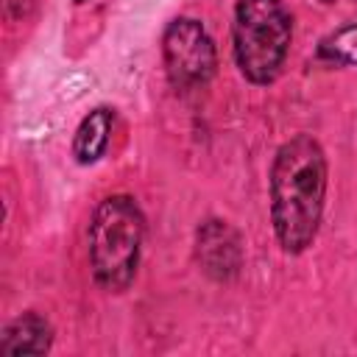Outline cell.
I'll use <instances>...</instances> for the list:
<instances>
[{
    "label": "cell",
    "instance_id": "1",
    "mask_svg": "<svg viewBox=\"0 0 357 357\" xmlns=\"http://www.w3.org/2000/svg\"><path fill=\"white\" fill-rule=\"evenodd\" d=\"M329 187V162L324 145L298 131L287 137L268 173V215L276 243L284 254L298 257L318 240Z\"/></svg>",
    "mask_w": 357,
    "mask_h": 357
},
{
    "label": "cell",
    "instance_id": "2",
    "mask_svg": "<svg viewBox=\"0 0 357 357\" xmlns=\"http://www.w3.org/2000/svg\"><path fill=\"white\" fill-rule=\"evenodd\" d=\"M145 243V212L128 192L98 201L86 229V257L92 282L103 293H126L139 271Z\"/></svg>",
    "mask_w": 357,
    "mask_h": 357
},
{
    "label": "cell",
    "instance_id": "3",
    "mask_svg": "<svg viewBox=\"0 0 357 357\" xmlns=\"http://www.w3.org/2000/svg\"><path fill=\"white\" fill-rule=\"evenodd\" d=\"M293 45V17L282 0H237L231 17V56L251 86H271Z\"/></svg>",
    "mask_w": 357,
    "mask_h": 357
},
{
    "label": "cell",
    "instance_id": "4",
    "mask_svg": "<svg viewBox=\"0 0 357 357\" xmlns=\"http://www.w3.org/2000/svg\"><path fill=\"white\" fill-rule=\"evenodd\" d=\"M162 64L181 95L206 89L218 73V47L198 17H173L162 33Z\"/></svg>",
    "mask_w": 357,
    "mask_h": 357
},
{
    "label": "cell",
    "instance_id": "5",
    "mask_svg": "<svg viewBox=\"0 0 357 357\" xmlns=\"http://www.w3.org/2000/svg\"><path fill=\"white\" fill-rule=\"evenodd\" d=\"M195 262L212 282H231L245 262L240 231L223 218H206L195 229Z\"/></svg>",
    "mask_w": 357,
    "mask_h": 357
},
{
    "label": "cell",
    "instance_id": "6",
    "mask_svg": "<svg viewBox=\"0 0 357 357\" xmlns=\"http://www.w3.org/2000/svg\"><path fill=\"white\" fill-rule=\"evenodd\" d=\"M53 324L36 312L25 310L14 315L0 332V354L3 357H22V354H47L53 349Z\"/></svg>",
    "mask_w": 357,
    "mask_h": 357
},
{
    "label": "cell",
    "instance_id": "7",
    "mask_svg": "<svg viewBox=\"0 0 357 357\" xmlns=\"http://www.w3.org/2000/svg\"><path fill=\"white\" fill-rule=\"evenodd\" d=\"M114 120L117 114L112 106H95L81 117V123L73 131V142H70V153L81 167L98 165L106 156L112 134H114Z\"/></svg>",
    "mask_w": 357,
    "mask_h": 357
},
{
    "label": "cell",
    "instance_id": "8",
    "mask_svg": "<svg viewBox=\"0 0 357 357\" xmlns=\"http://www.w3.org/2000/svg\"><path fill=\"white\" fill-rule=\"evenodd\" d=\"M318 59L326 64L357 67V22H346L324 36L318 42Z\"/></svg>",
    "mask_w": 357,
    "mask_h": 357
},
{
    "label": "cell",
    "instance_id": "9",
    "mask_svg": "<svg viewBox=\"0 0 357 357\" xmlns=\"http://www.w3.org/2000/svg\"><path fill=\"white\" fill-rule=\"evenodd\" d=\"M3 8L8 20H28L36 8V0H3Z\"/></svg>",
    "mask_w": 357,
    "mask_h": 357
},
{
    "label": "cell",
    "instance_id": "10",
    "mask_svg": "<svg viewBox=\"0 0 357 357\" xmlns=\"http://www.w3.org/2000/svg\"><path fill=\"white\" fill-rule=\"evenodd\" d=\"M73 3H75V6H84V3H89V0H73Z\"/></svg>",
    "mask_w": 357,
    "mask_h": 357
},
{
    "label": "cell",
    "instance_id": "11",
    "mask_svg": "<svg viewBox=\"0 0 357 357\" xmlns=\"http://www.w3.org/2000/svg\"><path fill=\"white\" fill-rule=\"evenodd\" d=\"M318 3H324V6H329V3H335V0H318Z\"/></svg>",
    "mask_w": 357,
    "mask_h": 357
}]
</instances>
